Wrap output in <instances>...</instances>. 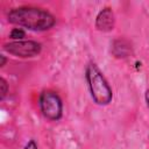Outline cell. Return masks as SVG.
Listing matches in <instances>:
<instances>
[{"mask_svg":"<svg viewBox=\"0 0 149 149\" xmlns=\"http://www.w3.org/2000/svg\"><path fill=\"white\" fill-rule=\"evenodd\" d=\"M38 108L44 119L59 121L63 118L64 105L61 95L54 90H43L38 95Z\"/></svg>","mask_w":149,"mask_h":149,"instance_id":"cell-3","label":"cell"},{"mask_svg":"<svg viewBox=\"0 0 149 149\" xmlns=\"http://www.w3.org/2000/svg\"><path fill=\"white\" fill-rule=\"evenodd\" d=\"M3 51L17 58H33L41 54L42 44L35 40L10 41L3 44Z\"/></svg>","mask_w":149,"mask_h":149,"instance_id":"cell-4","label":"cell"},{"mask_svg":"<svg viewBox=\"0 0 149 149\" xmlns=\"http://www.w3.org/2000/svg\"><path fill=\"white\" fill-rule=\"evenodd\" d=\"M22 149H38V146H37V143H36V141L31 139V140H29V141L23 146Z\"/></svg>","mask_w":149,"mask_h":149,"instance_id":"cell-9","label":"cell"},{"mask_svg":"<svg viewBox=\"0 0 149 149\" xmlns=\"http://www.w3.org/2000/svg\"><path fill=\"white\" fill-rule=\"evenodd\" d=\"M8 91H9V84L3 77H1L0 78V100L1 101L6 98V95L8 94Z\"/></svg>","mask_w":149,"mask_h":149,"instance_id":"cell-8","label":"cell"},{"mask_svg":"<svg viewBox=\"0 0 149 149\" xmlns=\"http://www.w3.org/2000/svg\"><path fill=\"white\" fill-rule=\"evenodd\" d=\"M24 37H26V30L20 27L13 28L9 33V38L12 41H22L24 40Z\"/></svg>","mask_w":149,"mask_h":149,"instance_id":"cell-7","label":"cell"},{"mask_svg":"<svg viewBox=\"0 0 149 149\" xmlns=\"http://www.w3.org/2000/svg\"><path fill=\"white\" fill-rule=\"evenodd\" d=\"M94 27L101 33H109L115 27V15L111 7L101 8L94 20Z\"/></svg>","mask_w":149,"mask_h":149,"instance_id":"cell-5","label":"cell"},{"mask_svg":"<svg viewBox=\"0 0 149 149\" xmlns=\"http://www.w3.org/2000/svg\"><path fill=\"white\" fill-rule=\"evenodd\" d=\"M7 21L31 31H47L56 24V17L48 9L37 6H19L9 9Z\"/></svg>","mask_w":149,"mask_h":149,"instance_id":"cell-1","label":"cell"},{"mask_svg":"<svg viewBox=\"0 0 149 149\" xmlns=\"http://www.w3.org/2000/svg\"><path fill=\"white\" fill-rule=\"evenodd\" d=\"M6 63H7V58H6V56H5V55H0V66L3 68V66L6 65Z\"/></svg>","mask_w":149,"mask_h":149,"instance_id":"cell-11","label":"cell"},{"mask_svg":"<svg viewBox=\"0 0 149 149\" xmlns=\"http://www.w3.org/2000/svg\"><path fill=\"white\" fill-rule=\"evenodd\" d=\"M144 101H146V106H147L148 112H149V88H147L144 92ZM148 141H149V135H148Z\"/></svg>","mask_w":149,"mask_h":149,"instance_id":"cell-10","label":"cell"},{"mask_svg":"<svg viewBox=\"0 0 149 149\" xmlns=\"http://www.w3.org/2000/svg\"><path fill=\"white\" fill-rule=\"evenodd\" d=\"M132 52V47L130 44L123 40V38H118L114 40L112 43V54L116 58H126L129 56Z\"/></svg>","mask_w":149,"mask_h":149,"instance_id":"cell-6","label":"cell"},{"mask_svg":"<svg viewBox=\"0 0 149 149\" xmlns=\"http://www.w3.org/2000/svg\"><path fill=\"white\" fill-rule=\"evenodd\" d=\"M85 80L93 102L98 106H107L113 100V90L102 71L94 62H88L85 68Z\"/></svg>","mask_w":149,"mask_h":149,"instance_id":"cell-2","label":"cell"}]
</instances>
